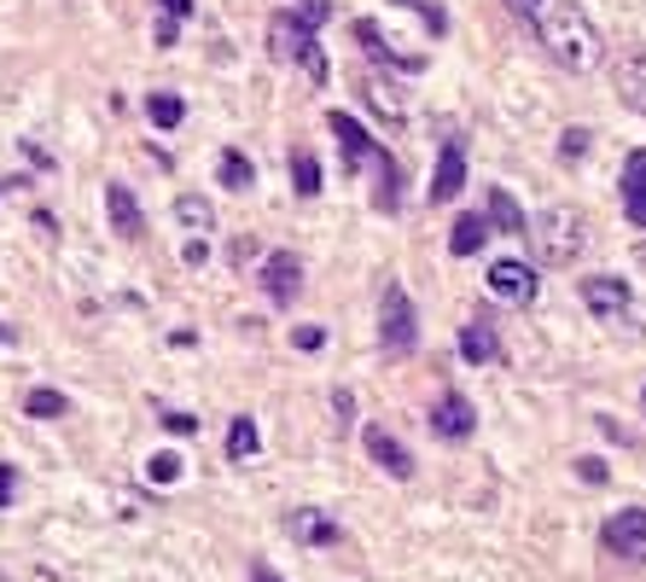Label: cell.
<instances>
[{
	"instance_id": "ba28073f",
	"label": "cell",
	"mask_w": 646,
	"mask_h": 582,
	"mask_svg": "<svg viewBox=\"0 0 646 582\" xmlns=\"http://www.w3.org/2000/svg\"><path fill=\"white\" fill-rule=\"evenodd\" d=\"M263 291H268V303L292 310V298L303 291V263H297L292 251H268V263H263Z\"/></svg>"
},
{
	"instance_id": "74e56055",
	"label": "cell",
	"mask_w": 646,
	"mask_h": 582,
	"mask_svg": "<svg viewBox=\"0 0 646 582\" xmlns=\"http://www.w3.org/2000/svg\"><path fill=\"white\" fill-rule=\"evenodd\" d=\"M292 344H297V350H320V344H327V332H320V327H297Z\"/></svg>"
},
{
	"instance_id": "ffe728a7",
	"label": "cell",
	"mask_w": 646,
	"mask_h": 582,
	"mask_svg": "<svg viewBox=\"0 0 646 582\" xmlns=\"http://www.w3.org/2000/svg\"><path fill=\"white\" fill-rule=\"evenodd\" d=\"M216 181H222L228 193H251V186H257V163H251L245 151H222V158H216Z\"/></svg>"
},
{
	"instance_id": "1f68e13d",
	"label": "cell",
	"mask_w": 646,
	"mask_h": 582,
	"mask_svg": "<svg viewBox=\"0 0 646 582\" xmlns=\"http://www.w3.org/2000/svg\"><path fill=\"white\" fill-rule=\"evenodd\" d=\"M158 425H163L169 437H198V425H204V420H198V414H181V408H169Z\"/></svg>"
},
{
	"instance_id": "f546056e",
	"label": "cell",
	"mask_w": 646,
	"mask_h": 582,
	"mask_svg": "<svg viewBox=\"0 0 646 582\" xmlns=\"http://www.w3.org/2000/svg\"><path fill=\"white\" fill-rule=\"evenodd\" d=\"M146 477H151V484H175V477H181V454H175V449L151 454V460H146Z\"/></svg>"
},
{
	"instance_id": "cb8c5ba5",
	"label": "cell",
	"mask_w": 646,
	"mask_h": 582,
	"mask_svg": "<svg viewBox=\"0 0 646 582\" xmlns=\"http://www.w3.org/2000/svg\"><path fill=\"white\" fill-rule=\"evenodd\" d=\"M292 186H297V198L320 193V158L315 151H292Z\"/></svg>"
},
{
	"instance_id": "2e32d148",
	"label": "cell",
	"mask_w": 646,
	"mask_h": 582,
	"mask_svg": "<svg viewBox=\"0 0 646 582\" xmlns=\"http://www.w3.org/2000/svg\"><path fill=\"white\" fill-rule=\"evenodd\" d=\"M618 99L629 111L646 117V47H635V53L618 59Z\"/></svg>"
},
{
	"instance_id": "9c48e42d",
	"label": "cell",
	"mask_w": 646,
	"mask_h": 582,
	"mask_svg": "<svg viewBox=\"0 0 646 582\" xmlns=\"http://www.w3.org/2000/svg\"><path fill=\"white\" fill-rule=\"evenodd\" d=\"M576 291H583L588 315L600 320H618L629 310V280H618V274H588V280H576Z\"/></svg>"
},
{
	"instance_id": "d6986e66",
	"label": "cell",
	"mask_w": 646,
	"mask_h": 582,
	"mask_svg": "<svg viewBox=\"0 0 646 582\" xmlns=\"http://www.w3.org/2000/svg\"><path fill=\"white\" fill-rule=\"evenodd\" d=\"M484 245H489V216L466 210V216L449 228V251H454V256H472V251H484Z\"/></svg>"
},
{
	"instance_id": "7c38bea8",
	"label": "cell",
	"mask_w": 646,
	"mask_h": 582,
	"mask_svg": "<svg viewBox=\"0 0 646 582\" xmlns=\"http://www.w3.org/2000/svg\"><path fill=\"white\" fill-rule=\"evenodd\" d=\"M461 355H466L472 367L501 362V332H496V320H489V315H472L466 327H461Z\"/></svg>"
},
{
	"instance_id": "277c9868",
	"label": "cell",
	"mask_w": 646,
	"mask_h": 582,
	"mask_svg": "<svg viewBox=\"0 0 646 582\" xmlns=\"http://www.w3.org/2000/svg\"><path fill=\"white\" fill-rule=\"evenodd\" d=\"M379 344L390 355H407L419 344V315H414V298H407V286L390 280L385 286V303H379Z\"/></svg>"
},
{
	"instance_id": "ab89813d",
	"label": "cell",
	"mask_w": 646,
	"mask_h": 582,
	"mask_svg": "<svg viewBox=\"0 0 646 582\" xmlns=\"http://www.w3.org/2000/svg\"><path fill=\"white\" fill-rule=\"evenodd\" d=\"M12 489H19V477H12V466H0V507H12Z\"/></svg>"
},
{
	"instance_id": "4dcf8cb0",
	"label": "cell",
	"mask_w": 646,
	"mask_h": 582,
	"mask_svg": "<svg viewBox=\"0 0 646 582\" xmlns=\"http://www.w3.org/2000/svg\"><path fill=\"white\" fill-rule=\"evenodd\" d=\"M588 141H594L588 129H565V134H559V163H576L588 151Z\"/></svg>"
},
{
	"instance_id": "3957f363",
	"label": "cell",
	"mask_w": 646,
	"mask_h": 582,
	"mask_svg": "<svg viewBox=\"0 0 646 582\" xmlns=\"http://www.w3.org/2000/svg\"><path fill=\"white\" fill-rule=\"evenodd\" d=\"M268 59L275 64H303L315 82H327V53H320L315 29L297 19V12H275L268 19Z\"/></svg>"
},
{
	"instance_id": "d6a6232c",
	"label": "cell",
	"mask_w": 646,
	"mask_h": 582,
	"mask_svg": "<svg viewBox=\"0 0 646 582\" xmlns=\"http://www.w3.org/2000/svg\"><path fill=\"white\" fill-rule=\"evenodd\" d=\"M292 12H297V19L309 24V29H320V24L332 19V0H292Z\"/></svg>"
},
{
	"instance_id": "8992f818",
	"label": "cell",
	"mask_w": 646,
	"mask_h": 582,
	"mask_svg": "<svg viewBox=\"0 0 646 582\" xmlns=\"http://www.w3.org/2000/svg\"><path fill=\"white\" fill-rule=\"evenodd\" d=\"M461 186H466V146H461V141H443L425 198H431V204H454V198H461Z\"/></svg>"
},
{
	"instance_id": "30bf717a",
	"label": "cell",
	"mask_w": 646,
	"mask_h": 582,
	"mask_svg": "<svg viewBox=\"0 0 646 582\" xmlns=\"http://www.w3.org/2000/svg\"><path fill=\"white\" fill-rule=\"evenodd\" d=\"M362 442H367L373 466H379V472H390L397 484H407V477H414V454H407L402 442L385 432V425H367V432H362Z\"/></svg>"
},
{
	"instance_id": "d590c367",
	"label": "cell",
	"mask_w": 646,
	"mask_h": 582,
	"mask_svg": "<svg viewBox=\"0 0 646 582\" xmlns=\"http://www.w3.org/2000/svg\"><path fill=\"white\" fill-rule=\"evenodd\" d=\"M507 12H513V19H524V24H536V19H541V0H507Z\"/></svg>"
},
{
	"instance_id": "836d02e7",
	"label": "cell",
	"mask_w": 646,
	"mask_h": 582,
	"mask_svg": "<svg viewBox=\"0 0 646 582\" xmlns=\"http://www.w3.org/2000/svg\"><path fill=\"white\" fill-rule=\"evenodd\" d=\"M576 477H583V484H606V460L600 454H583V460H576Z\"/></svg>"
},
{
	"instance_id": "5b68a950",
	"label": "cell",
	"mask_w": 646,
	"mask_h": 582,
	"mask_svg": "<svg viewBox=\"0 0 646 582\" xmlns=\"http://www.w3.org/2000/svg\"><path fill=\"white\" fill-rule=\"evenodd\" d=\"M425 425H431L443 442H466L472 432H478V408H472L461 390H443V397L431 402V414H425Z\"/></svg>"
},
{
	"instance_id": "d4e9b609",
	"label": "cell",
	"mask_w": 646,
	"mask_h": 582,
	"mask_svg": "<svg viewBox=\"0 0 646 582\" xmlns=\"http://www.w3.org/2000/svg\"><path fill=\"white\" fill-rule=\"evenodd\" d=\"M146 117H151V129H181L186 106H181V94H151L146 99Z\"/></svg>"
},
{
	"instance_id": "f35d334b",
	"label": "cell",
	"mask_w": 646,
	"mask_h": 582,
	"mask_svg": "<svg viewBox=\"0 0 646 582\" xmlns=\"http://www.w3.org/2000/svg\"><path fill=\"white\" fill-rule=\"evenodd\" d=\"M251 582H285V577H280L268 559H251Z\"/></svg>"
},
{
	"instance_id": "7bdbcfd3",
	"label": "cell",
	"mask_w": 646,
	"mask_h": 582,
	"mask_svg": "<svg viewBox=\"0 0 646 582\" xmlns=\"http://www.w3.org/2000/svg\"><path fill=\"white\" fill-rule=\"evenodd\" d=\"M641 408H646V390H641Z\"/></svg>"
},
{
	"instance_id": "4fadbf2b",
	"label": "cell",
	"mask_w": 646,
	"mask_h": 582,
	"mask_svg": "<svg viewBox=\"0 0 646 582\" xmlns=\"http://www.w3.org/2000/svg\"><path fill=\"white\" fill-rule=\"evenodd\" d=\"M106 216H111V233L117 239H141L146 233V216H141V204H134V193H129L123 181L106 186Z\"/></svg>"
},
{
	"instance_id": "484cf974",
	"label": "cell",
	"mask_w": 646,
	"mask_h": 582,
	"mask_svg": "<svg viewBox=\"0 0 646 582\" xmlns=\"http://www.w3.org/2000/svg\"><path fill=\"white\" fill-rule=\"evenodd\" d=\"M373 169H379V193H373V204H379V210H397V181L402 175H397V163L385 158V146L373 151Z\"/></svg>"
},
{
	"instance_id": "83f0119b",
	"label": "cell",
	"mask_w": 646,
	"mask_h": 582,
	"mask_svg": "<svg viewBox=\"0 0 646 582\" xmlns=\"http://www.w3.org/2000/svg\"><path fill=\"white\" fill-rule=\"evenodd\" d=\"M367 88V106L373 111H385L390 123H402V99H397V88H390V82H362Z\"/></svg>"
},
{
	"instance_id": "9a60e30c",
	"label": "cell",
	"mask_w": 646,
	"mask_h": 582,
	"mask_svg": "<svg viewBox=\"0 0 646 582\" xmlns=\"http://www.w3.org/2000/svg\"><path fill=\"white\" fill-rule=\"evenodd\" d=\"M623 216L635 221V228H646V151H629L623 158Z\"/></svg>"
},
{
	"instance_id": "52a82bcc",
	"label": "cell",
	"mask_w": 646,
	"mask_h": 582,
	"mask_svg": "<svg viewBox=\"0 0 646 582\" xmlns=\"http://www.w3.org/2000/svg\"><path fill=\"white\" fill-rule=\"evenodd\" d=\"M489 291H496V298L501 303H519V310H524V303H536V268L531 263H519V256H501V263L496 268H489Z\"/></svg>"
},
{
	"instance_id": "e575fe53",
	"label": "cell",
	"mask_w": 646,
	"mask_h": 582,
	"mask_svg": "<svg viewBox=\"0 0 646 582\" xmlns=\"http://www.w3.org/2000/svg\"><path fill=\"white\" fill-rule=\"evenodd\" d=\"M158 19H193V0H158Z\"/></svg>"
},
{
	"instance_id": "ac0fdd59",
	"label": "cell",
	"mask_w": 646,
	"mask_h": 582,
	"mask_svg": "<svg viewBox=\"0 0 646 582\" xmlns=\"http://www.w3.org/2000/svg\"><path fill=\"white\" fill-rule=\"evenodd\" d=\"M355 41H362L373 59L397 64V71H419V64H425V59H407V53H397V47H390V41L379 36V24H373V19H355Z\"/></svg>"
},
{
	"instance_id": "60d3db41",
	"label": "cell",
	"mask_w": 646,
	"mask_h": 582,
	"mask_svg": "<svg viewBox=\"0 0 646 582\" xmlns=\"http://www.w3.org/2000/svg\"><path fill=\"white\" fill-rule=\"evenodd\" d=\"M332 408H338V432H344V425H350V408H355V402H350V390H338V402H332Z\"/></svg>"
},
{
	"instance_id": "6da1fadb",
	"label": "cell",
	"mask_w": 646,
	"mask_h": 582,
	"mask_svg": "<svg viewBox=\"0 0 646 582\" xmlns=\"http://www.w3.org/2000/svg\"><path fill=\"white\" fill-rule=\"evenodd\" d=\"M536 29H541V47L553 53V64H565V71H594V64L606 59L600 29H594V19L576 0H559L553 12H541Z\"/></svg>"
},
{
	"instance_id": "7a4b0ae2",
	"label": "cell",
	"mask_w": 646,
	"mask_h": 582,
	"mask_svg": "<svg viewBox=\"0 0 646 582\" xmlns=\"http://www.w3.org/2000/svg\"><path fill=\"white\" fill-rule=\"evenodd\" d=\"M524 233H531V251H536L541 268H571L588 245V221H583V210H571V204H548Z\"/></svg>"
},
{
	"instance_id": "5bb4252c",
	"label": "cell",
	"mask_w": 646,
	"mask_h": 582,
	"mask_svg": "<svg viewBox=\"0 0 646 582\" xmlns=\"http://www.w3.org/2000/svg\"><path fill=\"white\" fill-rule=\"evenodd\" d=\"M327 129L338 134V146H344V163H350V169L373 163V151H379V146H373V134H367L362 123H355L350 111H332V117H327Z\"/></svg>"
},
{
	"instance_id": "8fae6325",
	"label": "cell",
	"mask_w": 646,
	"mask_h": 582,
	"mask_svg": "<svg viewBox=\"0 0 646 582\" xmlns=\"http://www.w3.org/2000/svg\"><path fill=\"white\" fill-rule=\"evenodd\" d=\"M606 547L618 559H635V554H646V507H629V512H618V519H606Z\"/></svg>"
},
{
	"instance_id": "e0dca14e",
	"label": "cell",
	"mask_w": 646,
	"mask_h": 582,
	"mask_svg": "<svg viewBox=\"0 0 646 582\" xmlns=\"http://www.w3.org/2000/svg\"><path fill=\"white\" fill-rule=\"evenodd\" d=\"M285 530H292V542H303V547H327V542H338V524L327 519V512H315V507H297L292 519H285Z\"/></svg>"
},
{
	"instance_id": "b9f144b4",
	"label": "cell",
	"mask_w": 646,
	"mask_h": 582,
	"mask_svg": "<svg viewBox=\"0 0 646 582\" xmlns=\"http://www.w3.org/2000/svg\"><path fill=\"white\" fill-rule=\"evenodd\" d=\"M12 338H19V332H12V327H0V344H12Z\"/></svg>"
},
{
	"instance_id": "603a6c76",
	"label": "cell",
	"mask_w": 646,
	"mask_h": 582,
	"mask_svg": "<svg viewBox=\"0 0 646 582\" xmlns=\"http://www.w3.org/2000/svg\"><path fill=\"white\" fill-rule=\"evenodd\" d=\"M257 449H263V432H257V420H251V414H240V420H233V432H228V460H251Z\"/></svg>"
},
{
	"instance_id": "7402d4cb",
	"label": "cell",
	"mask_w": 646,
	"mask_h": 582,
	"mask_svg": "<svg viewBox=\"0 0 646 582\" xmlns=\"http://www.w3.org/2000/svg\"><path fill=\"white\" fill-rule=\"evenodd\" d=\"M484 216H489V228H501V233H524V228H531L507 186H489V210H484Z\"/></svg>"
},
{
	"instance_id": "44dd1931",
	"label": "cell",
	"mask_w": 646,
	"mask_h": 582,
	"mask_svg": "<svg viewBox=\"0 0 646 582\" xmlns=\"http://www.w3.org/2000/svg\"><path fill=\"white\" fill-rule=\"evenodd\" d=\"M175 221H181L186 233H198V239H204V233L216 228V204H210V198H198V193H181V198H175Z\"/></svg>"
},
{
	"instance_id": "8d00e7d4",
	"label": "cell",
	"mask_w": 646,
	"mask_h": 582,
	"mask_svg": "<svg viewBox=\"0 0 646 582\" xmlns=\"http://www.w3.org/2000/svg\"><path fill=\"white\" fill-rule=\"evenodd\" d=\"M151 41H158V47H175V41H181V24H175V19H158V29H151Z\"/></svg>"
},
{
	"instance_id": "f1b7e54d",
	"label": "cell",
	"mask_w": 646,
	"mask_h": 582,
	"mask_svg": "<svg viewBox=\"0 0 646 582\" xmlns=\"http://www.w3.org/2000/svg\"><path fill=\"white\" fill-rule=\"evenodd\" d=\"M397 7H407L414 19H425V29H431V36H443V29H449V12L437 7V0H397Z\"/></svg>"
},
{
	"instance_id": "4316f807",
	"label": "cell",
	"mask_w": 646,
	"mask_h": 582,
	"mask_svg": "<svg viewBox=\"0 0 646 582\" xmlns=\"http://www.w3.org/2000/svg\"><path fill=\"white\" fill-rule=\"evenodd\" d=\"M64 408H71V402H64L59 390H47V385L24 397V414H29V420H64Z\"/></svg>"
}]
</instances>
